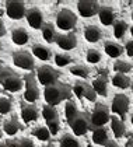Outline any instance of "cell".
<instances>
[{"label":"cell","mask_w":133,"mask_h":147,"mask_svg":"<svg viewBox=\"0 0 133 147\" xmlns=\"http://www.w3.org/2000/svg\"><path fill=\"white\" fill-rule=\"evenodd\" d=\"M86 59L87 62L91 65H95V63H100L101 59H102V53H101L98 49H88L87 53H86Z\"/></svg>","instance_id":"obj_36"},{"label":"cell","mask_w":133,"mask_h":147,"mask_svg":"<svg viewBox=\"0 0 133 147\" xmlns=\"http://www.w3.org/2000/svg\"><path fill=\"white\" fill-rule=\"evenodd\" d=\"M77 25V17L76 14L69 10V9H62L56 16V27L62 31H72Z\"/></svg>","instance_id":"obj_7"},{"label":"cell","mask_w":133,"mask_h":147,"mask_svg":"<svg viewBox=\"0 0 133 147\" xmlns=\"http://www.w3.org/2000/svg\"><path fill=\"white\" fill-rule=\"evenodd\" d=\"M73 91H74V94L77 95L78 98H87L91 102H94L95 98H97V94H95L94 88L90 84H87L86 81H76V84L73 87Z\"/></svg>","instance_id":"obj_14"},{"label":"cell","mask_w":133,"mask_h":147,"mask_svg":"<svg viewBox=\"0 0 133 147\" xmlns=\"http://www.w3.org/2000/svg\"><path fill=\"white\" fill-rule=\"evenodd\" d=\"M72 97V87H69L67 84L63 83H56L53 86H49V87H45L44 90V100L48 105H52L56 107L57 104H60L65 100H70Z\"/></svg>","instance_id":"obj_1"},{"label":"cell","mask_w":133,"mask_h":147,"mask_svg":"<svg viewBox=\"0 0 133 147\" xmlns=\"http://www.w3.org/2000/svg\"><path fill=\"white\" fill-rule=\"evenodd\" d=\"M32 133L39 142H49L51 137H52L51 132H49V129H48L46 126H38V127H35Z\"/></svg>","instance_id":"obj_32"},{"label":"cell","mask_w":133,"mask_h":147,"mask_svg":"<svg viewBox=\"0 0 133 147\" xmlns=\"http://www.w3.org/2000/svg\"><path fill=\"white\" fill-rule=\"evenodd\" d=\"M100 9V3L94 1V0H80V1H77V11L84 18L94 17L95 14H98Z\"/></svg>","instance_id":"obj_12"},{"label":"cell","mask_w":133,"mask_h":147,"mask_svg":"<svg viewBox=\"0 0 133 147\" xmlns=\"http://www.w3.org/2000/svg\"><path fill=\"white\" fill-rule=\"evenodd\" d=\"M6 35V25L3 23V20L0 18V36H4Z\"/></svg>","instance_id":"obj_40"},{"label":"cell","mask_w":133,"mask_h":147,"mask_svg":"<svg viewBox=\"0 0 133 147\" xmlns=\"http://www.w3.org/2000/svg\"><path fill=\"white\" fill-rule=\"evenodd\" d=\"M27 23L32 30H42V27L45 25V17L44 13L39 7H31L27 10Z\"/></svg>","instance_id":"obj_11"},{"label":"cell","mask_w":133,"mask_h":147,"mask_svg":"<svg viewBox=\"0 0 133 147\" xmlns=\"http://www.w3.org/2000/svg\"><path fill=\"white\" fill-rule=\"evenodd\" d=\"M129 107H130V100L126 94H115L112 98L111 104V112L116 116H119L121 119H125V116L129 112Z\"/></svg>","instance_id":"obj_8"},{"label":"cell","mask_w":133,"mask_h":147,"mask_svg":"<svg viewBox=\"0 0 133 147\" xmlns=\"http://www.w3.org/2000/svg\"><path fill=\"white\" fill-rule=\"evenodd\" d=\"M132 69H133V65H132Z\"/></svg>","instance_id":"obj_52"},{"label":"cell","mask_w":133,"mask_h":147,"mask_svg":"<svg viewBox=\"0 0 133 147\" xmlns=\"http://www.w3.org/2000/svg\"><path fill=\"white\" fill-rule=\"evenodd\" d=\"M91 87L94 88L97 95L107 97L108 95V77L105 74H100L98 77H95V79L92 80Z\"/></svg>","instance_id":"obj_20"},{"label":"cell","mask_w":133,"mask_h":147,"mask_svg":"<svg viewBox=\"0 0 133 147\" xmlns=\"http://www.w3.org/2000/svg\"><path fill=\"white\" fill-rule=\"evenodd\" d=\"M78 113V109H77V105L76 102H73L72 100H67L66 104H65V116H66L67 122H72Z\"/></svg>","instance_id":"obj_31"},{"label":"cell","mask_w":133,"mask_h":147,"mask_svg":"<svg viewBox=\"0 0 133 147\" xmlns=\"http://www.w3.org/2000/svg\"><path fill=\"white\" fill-rule=\"evenodd\" d=\"M132 95H133V86H132Z\"/></svg>","instance_id":"obj_49"},{"label":"cell","mask_w":133,"mask_h":147,"mask_svg":"<svg viewBox=\"0 0 133 147\" xmlns=\"http://www.w3.org/2000/svg\"><path fill=\"white\" fill-rule=\"evenodd\" d=\"M53 60H55V65L59 66V67H66L69 66L72 62H73V57L70 56L69 53H56L53 56Z\"/></svg>","instance_id":"obj_33"},{"label":"cell","mask_w":133,"mask_h":147,"mask_svg":"<svg viewBox=\"0 0 133 147\" xmlns=\"http://www.w3.org/2000/svg\"><path fill=\"white\" fill-rule=\"evenodd\" d=\"M36 80L41 86L44 87H49V86H53L57 83V80L60 77V73L56 70V69L51 67L48 65H42L36 69Z\"/></svg>","instance_id":"obj_3"},{"label":"cell","mask_w":133,"mask_h":147,"mask_svg":"<svg viewBox=\"0 0 133 147\" xmlns=\"http://www.w3.org/2000/svg\"><path fill=\"white\" fill-rule=\"evenodd\" d=\"M104 51L105 53L112 59H118V57L122 56V53L125 52V48L118 42H113V41H107L104 44Z\"/></svg>","instance_id":"obj_23"},{"label":"cell","mask_w":133,"mask_h":147,"mask_svg":"<svg viewBox=\"0 0 133 147\" xmlns=\"http://www.w3.org/2000/svg\"><path fill=\"white\" fill-rule=\"evenodd\" d=\"M41 115H42V118H44L46 122H49V121H57L59 119L57 109H56L55 107H52V105H48V104L42 107Z\"/></svg>","instance_id":"obj_30"},{"label":"cell","mask_w":133,"mask_h":147,"mask_svg":"<svg viewBox=\"0 0 133 147\" xmlns=\"http://www.w3.org/2000/svg\"><path fill=\"white\" fill-rule=\"evenodd\" d=\"M98 18H100V23L105 27L113 25L116 23V11L111 6H101L98 11Z\"/></svg>","instance_id":"obj_16"},{"label":"cell","mask_w":133,"mask_h":147,"mask_svg":"<svg viewBox=\"0 0 133 147\" xmlns=\"http://www.w3.org/2000/svg\"><path fill=\"white\" fill-rule=\"evenodd\" d=\"M92 143L97 146H107L111 142V132L108 127H95L92 129Z\"/></svg>","instance_id":"obj_17"},{"label":"cell","mask_w":133,"mask_h":147,"mask_svg":"<svg viewBox=\"0 0 133 147\" xmlns=\"http://www.w3.org/2000/svg\"><path fill=\"white\" fill-rule=\"evenodd\" d=\"M128 147H133V140H129V142H128Z\"/></svg>","instance_id":"obj_42"},{"label":"cell","mask_w":133,"mask_h":147,"mask_svg":"<svg viewBox=\"0 0 133 147\" xmlns=\"http://www.w3.org/2000/svg\"><path fill=\"white\" fill-rule=\"evenodd\" d=\"M111 83H112V86H113V87H116V88L126 90V88H129V87H130V84H132V79H130L128 74L115 73V74L112 76Z\"/></svg>","instance_id":"obj_24"},{"label":"cell","mask_w":133,"mask_h":147,"mask_svg":"<svg viewBox=\"0 0 133 147\" xmlns=\"http://www.w3.org/2000/svg\"><path fill=\"white\" fill-rule=\"evenodd\" d=\"M18 147H35V143H34L31 139L24 137V139H21V140L18 142Z\"/></svg>","instance_id":"obj_39"},{"label":"cell","mask_w":133,"mask_h":147,"mask_svg":"<svg viewBox=\"0 0 133 147\" xmlns=\"http://www.w3.org/2000/svg\"><path fill=\"white\" fill-rule=\"evenodd\" d=\"M129 32H130V35H132V38H133V25L129 28Z\"/></svg>","instance_id":"obj_44"},{"label":"cell","mask_w":133,"mask_h":147,"mask_svg":"<svg viewBox=\"0 0 133 147\" xmlns=\"http://www.w3.org/2000/svg\"><path fill=\"white\" fill-rule=\"evenodd\" d=\"M41 31H42V38H44V41L48 42V44H53L55 39H56V36H57V34H59V32H56L53 24H49V23L45 24Z\"/></svg>","instance_id":"obj_26"},{"label":"cell","mask_w":133,"mask_h":147,"mask_svg":"<svg viewBox=\"0 0 133 147\" xmlns=\"http://www.w3.org/2000/svg\"><path fill=\"white\" fill-rule=\"evenodd\" d=\"M42 147H55L52 143H48V144H45V146H42Z\"/></svg>","instance_id":"obj_43"},{"label":"cell","mask_w":133,"mask_h":147,"mask_svg":"<svg viewBox=\"0 0 133 147\" xmlns=\"http://www.w3.org/2000/svg\"><path fill=\"white\" fill-rule=\"evenodd\" d=\"M55 44L62 51H73L77 46V36L74 32H66V34H57Z\"/></svg>","instance_id":"obj_13"},{"label":"cell","mask_w":133,"mask_h":147,"mask_svg":"<svg viewBox=\"0 0 133 147\" xmlns=\"http://www.w3.org/2000/svg\"><path fill=\"white\" fill-rule=\"evenodd\" d=\"M24 100L28 102V104H34V102L38 101L41 92L38 88V84H36V80L32 74H27L25 79H24Z\"/></svg>","instance_id":"obj_9"},{"label":"cell","mask_w":133,"mask_h":147,"mask_svg":"<svg viewBox=\"0 0 133 147\" xmlns=\"http://www.w3.org/2000/svg\"><path fill=\"white\" fill-rule=\"evenodd\" d=\"M109 125H111L112 135L115 136L116 139H121V137L125 135V132H126V126H125L123 119H121L119 116H116V115H112V116H111V121H109Z\"/></svg>","instance_id":"obj_22"},{"label":"cell","mask_w":133,"mask_h":147,"mask_svg":"<svg viewBox=\"0 0 133 147\" xmlns=\"http://www.w3.org/2000/svg\"><path fill=\"white\" fill-rule=\"evenodd\" d=\"M46 127L49 129L51 135L56 136L57 133H59V130H60V123H59V119H57V121H49V122H46Z\"/></svg>","instance_id":"obj_37"},{"label":"cell","mask_w":133,"mask_h":147,"mask_svg":"<svg viewBox=\"0 0 133 147\" xmlns=\"http://www.w3.org/2000/svg\"><path fill=\"white\" fill-rule=\"evenodd\" d=\"M102 36H104V32L97 25H87L84 28V38L90 44H95V42L101 41Z\"/></svg>","instance_id":"obj_21"},{"label":"cell","mask_w":133,"mask_h":147,"mask_svg":"<svg viewBox=\"0 0 133 147\" xmlns=\"http://www.w3.org/2000/svg\"><path fill=\"white\" fill-rule=\"evenodd\" d=\"M11 41H13V44L17 46H24L27 45L28 42H30V39H31V35L30 32L24 28V27H14L13 30H11Z\"/></svg>","instance_id":"obj_15"},{"label":"cell","mask_w":133,"mask_h":147,"mask_svg":"<svg viewBox=\"0 0 133 147\" xmlns=\"http://www.w3.org/2000/svg\"><path fill=\"white\" fill-rule=\"evenodd\" d=\"M39 118V109L34 104H21V119L25 123L35 122Z\"/></svg>","instance_id":"obj_18"},{"label":"cell","mask_w":133,"mask_h":147,"mask_svg":"<svg viewBox=\"0 0 133 147\" xmlns=\"http://www.w3.org/2000/svg\"><path fill=\"white\" fill-rule=\"evenodd\" d=\"M69 125L74 136H84L90 129H92L91 116L87 112H78L77 116L72 122H69Z\"/></svg>","instance_id":"obj_4"},{"label":"cell","mask_w":133,"mask_h":147,"mask_svg":"<svg viewBox=\"0 0 133 147\" xmlns=\"http://www.w3.org/2000/svg\"><path fill=\"white\" fill-rule=\"evenodd\" d=\"M13 111V102L9 97H0V115H9Z\"/></svg>","instance_id":"obj_34"},{"label":"cell","mask_w":133,"mask_h":147,"mask_svg":"<svg viewBox=\"0 0 133 147\" xmlns=\"http://www.w3.org/2000/svg\"><path fill=\"white\" fill-rule=\"evenodd\" d=\"M31 53H32L34 57L42 60V62H48L53 57V52L48 48V46L42 45V44H35L31 48Z\"/></svg>","instance_id":"obj_19"},{"label":"cell","mask_w":133,"mask_h":147,"mask_svg":"<svg viewBox=\"0 0 133 147\" xmlns=\"http://www.w3.org/2000/svg\"><path fill=\"white\" fill-rule=\"evenodd\" d=\"M113 70L115 73H121V74H128L132 70V65L125 62V60H116L113 63Z\"/></svg>","instance_id":"obj_35"},{"label":"cell","mask_w":133,"mask_h":147,"mask_svg":"<svg viewBox=\"0 0 133 147\" xmlns=\"http://www.w3.org/2000/svg\"><path fill=\"white\" fill-rule=\"evenodd\" d=\"M59 147H83V144L74 135L65 133L59 140Z\"/></svg>","instance_id":"obj_25"},{"label":"cell","mask_w":133,"mask_h":147,"mask_svg":"<svg viewBox=\"0 0 133 147\" xmlns=\"http://www.w3.org/2000/svg\"><path fill=\"white\" fill-rule=\"evenodd\" d=\"M129 31V25L125 20H116V23L113 24V36L116 39H122Z\"/></svg>","instance_id":"obj_28"},{"label":"cell","mask_w":133,"mask_h":147,"mask_svg":"<svg viewBox=\"0 0 133 147\" xmlns=\"http://www.w3.org/2000/svg\"><path fill=\"white\" fill-rule=\"evenodd\" d=\"M69 71L76 76V77H80V79H88L90 76V69L86 66V65H73L69 67Z\"/></svg>","instance_id":"obj_29"},{"label":"cell","mask_w":133,"mask_h":147,"mask_svg":"<svg viewBox=\"0 0 133 147\" xmlns=\"http://www.w3.org/2000/svg\"><path fill=\"white\" fill-rule=\"evenodd\" d=\"M105 147H119V146H118V143H116V142H112V140H111V142H109V143H108Z\"/></svg>","instance_id":"obj_41"},{"label":"cell","mask_w":133,"mask_h":147,"mask_svg":"<svg viewBox=\"0 0 133 147\" xmlns=\"http://www.w3.org/2000/svg\"><path fill=\"white\" fill-rule=\"evenodd\" d=\"M87 147H92V146H91V144H88V146H87Z\"/></svg>","instance_id":"obj_50"},{"label":"cell","mask_w":133,"mask_h":147,"mask_svg":"<svg viewBox=\"0 0 133 147\" xmlns=\"http://www.w3.org/2000/svg\"><path fill=\"white\" fill-rule=\"evenodd\" d=\"M0 147H10L9 144H4V143H0Z\"/></svg>","instance_id":"obj_45"},{"label":"cell","mask_w":133,"mask_h":147,"mask_svg":"<svg viewBox=\"0 0 133 147\" xmlns=\"http://www.w3.org/2000/svg\"><path fill=\"white\" fill-rule=\"evenodd\" d=\"M1 48H3V45H1V41H0V51H1Z\"/></svg>","instance_id":"obj_47"},{"label":"cell","mask_w":133,"mask_h":147,"mask_svg":"<svg viewBox=\"0 0 133 147\" xmlns=\"http://www.w3.org/2000/svg\"><path fill=\"white\" fill-rule=\"evenodd\" d=\"M125 52H126V55L129 57H133V39H130V41H128L126 44H125Z\"/></svg>","instance_id":"obj_38"},{"label":"cell","mask_w":133,"mask_h":147,"mask_svg":"<svg viewBox=\"0 0 133 147\" xmlns=\"http://www.w3.org/2000/svg\"><path fill=\"white\" fill-rule=\"evenodd\" d=\"M1 136H3V133H1V130H0V139H1Z\"/></svg>","instance_id":"obj_48"},{"label":"cell","mask_w":133,"mask_h":147,"mask_svg":"<svg viewBox=\"0 0 133 147\" xmlns=\"http://www.w3.org/2000/svg\"><path fill=\"white\" fill-rule=\"evenodd\" d=\"M132 18H133V11H132Z\"/></svg>","instance_id":"obj_51"},{"label":"cell","mask_w":133,"mask_h":147,"mask_svg":"<svg viewBox=\"0 0 133 147\" xmlns=\"http://www.w3.org/2000/svg\"><path fill=\"white\" fill-rule=\"evenodd\" d=\"M91 116V125H92V129L95 127H104L105 125L111 121V111L107 105L104 104H95L94 107V111L90 115Z\"/></svg>","instance_id":"obj_5"},{"label":"cell","mask_w":133,"mask_h":147,"mask_svg":"<svg viewBox=\"0 0 133 147\" xmlns=\"http://www.w3.org/2000/svg\"><path fill=\"white\" fill-rule=\"evenodd\" d=\"M0 84L4 87V90L10 91V92H18L24 87L22 79L11 69L0 70Z\"/></svg>","instance_id":"obj_2"},{"label":"cell","mask_w":133,"mask_h":147,"mask_svg":"<svg viewBox=\"0 0 133 147\" xmlns=\"http://www.w3.org/2000/svg\"><path fill=\"white\" fill-rule=\"evenodd\" d=\"M4 9H6V14L7 17L17 21V20H21L22 17L27 16V7H25V3L24 1H18V0H9L6 1L4 4Z\"/></svg>","instance_id":"obj_10"},{"label":"cell","mask_w":133,"mask_h":147,"mask_svg":"<svg viewBox=\"0 0 133 147\" xmlns=\"http://www.w3.org/2000/svg\"><path fill=\"white\" fill-rule=\"evenodd\" d=\"M130 123L133 125V113H132V116H130Z\"/></svg>","instance_id":"obj_46"},{"label":"cell","mask_w":133,"mask_h":147,"mask_svg":"<svg viewBox=\"0 0 133 147\" xmlns=\"http://www.w3.org/2000/svg\"><path fill=\"white\" fill-rule=\"evenodd\" d=\"M11 59H13V65L21 70L31 71L35 67V60L30 51H16L13 52Z\"/></svg>","instance_id":"obj_6"},{"label":"cell","mask_w":133,"mask_h":147,"mask_svg":"<svg viewBox=\"0 0 133 147\" xmlns=\"http://www.w3.org/2000/svg\"><path fill=\"white\" fill-rule=\"evenodd\" d=\"M18 130H20V122L16 118L7 119L3 125V132L7 136H16L18 133Z\"/></svg>","instance_id":"obj_27"}]
</instances>
